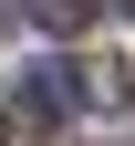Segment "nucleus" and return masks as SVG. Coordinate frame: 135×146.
<instances>
[{"mask_svg":"<svg viewBox=\"0 0 135 146\" xmlns=\"http://www.w3.org/2000/svg\"><path fill=\"white\" fill-rule=\"evenodd\" d=\"M73 104H83V94H73V63H31V73H21V125H42V136H52Z\"/></svg>","mask_w":135,"mask_h":146,"instance_id":"1","label":"nucleus"},{"mask_svg":"<svg viewBox=\"0 0 135 146\" xmlns=\"http://www.w3.org/2000/svg\"><path fill=\"white\" fill-rule=\"evenodd\" d=\"M73 94L83 104H125V63H73Z\"/></svg>","mask_w":135,"mask_h":146,"instance_id":"2","label":"nucleus"},{"mask_svg":"<svg viewBox=\"0 0 135 146\" xmlns=\"http://www.w3.org/2000/svg\"><path fill=\"white\" fill-rule=\"evenodd\" d=\"M21 11H31V21H42V31H83L94 11H104V0H21Z\"/></svg>","mask_w":135,"mask_h":146,"instance_id":"3","label":"nucleus"},{"mask_svg":"<svg viewBox=\"0 0 135 146\" xmlns=\"http://www.w3.org/2000/svg\"><path fill=\"white\" fill-rule=\"evenodd\" d=\"M125 11H135V0H125Z\"/></svg>","mask_w":135,"mask_h":146,"instance_id":"4","label":"nucleus"}]
</instances>
